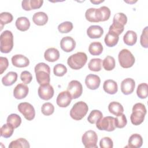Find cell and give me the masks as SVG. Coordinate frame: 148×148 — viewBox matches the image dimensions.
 <instances>
[{
  "instance_id": "cell-1",
  "label": "cell",
  "mask_w": 148,
  "mask_h": 148,
  "mask_svg": "<svg viewBox=\"0 0 148 148\" xmlns=\"http://www.w3.org/2000/svg\"><path fill=\"white\" fill-rule=\"evenodd\" d=\"M34 69L36 81L40 86L49 84L50 81V68L47 64L44 62H39L35 65Z\"/></svg>"
},
{
  "instance_id": "cell-2",
  "label": "cell",
  "mask_w": 148,
  "mask_h": 148,
  "mask_svg": "<svg viewBox=\"0 0 148 148\" xmlns=\"http://www.w3.org/2000/svg\"><path fill=\"white\" fill-rule=\"evenodd\" d=\"M132 112L130 116L131 121L135 125H140L144 121L146 114V109L142 103H135L132 108Z\"/></svg>"
},
{
  "instance_id": "cell-3",
  "label": "cell",
  "mask_w": 148,
  "mask_h": 148,
  "mask_svg": "<svg viewBox=\"0 0 148 148\" xmlns=\"http://www.w3.org/2000/svg\"><path fill=\"white\" fill-rule=\"evenodd\" d=\"M87 61V56L85 53L77 52L71 55L67 60L69 66L75 70H78L83 68Z\"/></svg>"
},
{
  "instance_id": "cell-4",
  "label": "cell",
  "mask_w": 148,
  "mask_h": 148,
  "mask_svg": "<svg viewBox=\"0 0 148 148\" xmlns=\"http://www.w3.org/2000/svg\"><path fill=\"white\" fill-rule=\"evenodd\" d=\"M1 51L3 53H8L13 47V36L10 31L6 30L1 33L0 36Z\"/></svg>"
},
{
  "instance_id": "cell-5",
  "label": "cell",
  "mask_w": 148,
  "mask_h": 148,
  "mask_svg": "<svg viewBox=\"0 0 148 148\" xmlns=\"http://www.w3.org/2000/svg\"><path fill=\"white\" fill-rule=\"evenodd\" d=\"M88 110L87 103L83 101H79L73 105L70 110V116L75 120H80L86 115Z\"/></svg>"
},
{
  "instance_id": "cell-6",
  "label": "cell",
  "mask_w": 148,
  "mask_h": 148,
  "mask_svg": "<svg viewBox=\"0 0 148 148\" xmlns=\"http://www.w3.org/2000/svg\"><path fill=\"white\" fill-rule=\"evenodd\" d=\"M118 60L120 65L124 68H129L135 63V57L128 49H122L119 53Z\"/></svg>"
},
{
  "instance_id": "cell-7",
  "label": "cell",
  "mask_w": 148,
  "mask_h": 148,
  "mask_svg": "<svg viewBox=\"0 0 148 148\" xmlns=\"http://www.w3.org/2000/svg\"><path fill=\"white\" fill-rule=\"evenodd\" d=\"M82 143L86 148H98V136L97 133L92 130H88L83 135Z\"/></svg>"
},
{
  "instance_id": "cell-8",
  "label": "cell",
  "mask_w": 148,
  "mask_h": 148,
  "mask_svg": "<svg viewBox=\"0 0 148 148\" xmlns=\"http://www.w3.org/2000/svg\"><path fill=\"white\" fill-rule=\"evenodd\" d=\"M96 127L99 130L109 132L113 131L116 128L114 124V117L112 116L102 117L97 121Z\"/></svg>"
},
{
  "instance_id": "cell-9",
  "label": "cell",
  "mask_w": 148,
  "mask_h": 148,
  "mask_svg": "<svg viewBox=\"0 0 148 148\" xmlns=\"http://www.w3.org/2000/svg\"><path fill=\"white\" fill-rule=\"evenodd\" d=\"M18 111L28 121L32 120L35 116V110L34 106L28 102H21L18 105Z\"/></svg>"
},
{
  "instance_id": "cell-10",
  "label": "cell",
  "mask_w": 148,
  "mask_h": 148,
  "mask_svg": "<svg viewBox=\"0 0 148 148\" xmlns=\"http://www.w3.org/2000/svg\"><path fill=\"white\" fill-rule=\"evenodd\" d=\"M67 91L71 94L72 99H76L81 96L83 92V86L77 80L71 81L68 86Z\"/></svg>"
},
{
  "instance_id": "cell-11",
  "label": "cell",
  "mask_w": 148,
  "mask_h": 148,
  "mask_svg": "<svg viewBox=\"0 0 148 148\" xmlns=\"http://www.w3.org/2000/svg\"><path fill=\"white\" fill-rule=\"evenodd\" d=\"M54 88L50 84L40 85L38 88V93L39 97L43 100H49L54 95Z\"/></svg>"
},
{
  "instance_id": "cell-12",
  "label": "cell",
  "mask_w": 148,
  "mask_h": 148,
  "mask_svg": "<svg viewBox=\"0 0 148 148\" xmlns=\"http://www.w3.org/2000/svg\"><path fill=\"white\" fill-rule=\"evenodd\" d=\"M72 97L68 91L61 92L57 96L56 102L57 104L61 108H66L71 102Z\"/></svg>"
},
{
  "instance_id": "cell-13",
  "label": "cell",
  "mask_w": 148,
  "mask_h": 148,
  "mask_svg": "<svg viewBox=\"0 0 148 148\" xmlns=\"http://www.w3.org/2000/svg\"><path fill=\"white\" fill-rule=\"evenodd\" d=\"M60 46L62 50L69 53L74 50L76 47L75 40L71 36H67L62 38L60 42Z\"/></svg>"
},
{
  "instance_id": "cell-14",
  "label": "cell",
  "mask_w": 148,
  "mask_h": 148,
  "mask_svg": "<svg viewBox=\"0 0 148 148\" xmlns=\"http://www.w3.org/2000/svg\"><path fill=\"white\" fill-rule=\"evenodd\" d=\"M135 87V82L132 78H126L121 83V91L125 95L133 92Z\"/></svg>"
},
{
  "instance_id": "cell-15",
  "label": "cell",
  "mask_w": 148,
  "mask_h": 148,
  "mask_svg": "<svg viewBox=\"0 0 148 148\" xmlns=\"http://www.w3.org/2000/svg\"><path fill=\"white\" fill-rule=\"evenodd\" d=\"M85 83L88 88L94 90L99 87L101 79L98 75L89 74L85 79Z\"/></svg>"
},
{
  "instance_id": "cell-16",
  "label": "cell",
  "mask_w": 148,
  "mask_h": 148,
  "mask_svg": "<svg viewBox=\"0 0 148 148\" xmlns=\"http://www.w3.org/2000/svg\"><path fill=\"white\" fill-rule=\"evenodd\" d=\"M29 88L28 86L23 83L17 84L13 90L14 97L17 99H21L27 97L28 94Z\"/></svg>"
},
{
  "instance_id": "cell-17",
  "label": "cell",
  "mask_w": 148,
  "mask_h": 148,
  "mask_svg": "<svg viewBox=\"0 0 148 148\" xmlns=\"http://www.w3.org/2000/svg\"><path fill=\"white\" fill-rule=\"evenodd\" d=\"M11 60L12 64L18 68H24L29 64V59L22 54H16L13 56Z\"/></svg>"
},
{
  "instance_id": "cell-18",
  "label": "cell",
  "mask_w": 148,
  "mask_h": 148,
  "mask_svg": "<svg viewBox=\"0 0 148 148\" xmlns=\"http://www.w3.org/2000/svg\"><path fill=\"white\" fill-rule=\"evenodd\" d=\"M43 3L42 0H24L21 2V6L24 10L29 11L32 9L40 8Z\"/></svg>"
},
{
  "instance_id": "cell-19",
  "label": "cell",
  "mask_w": 148,
  "mask_h": 148,
  "mask_svg": "<svg viewBox=\"0 0 148 148\" xmlns=\"http://www.w3.org/2000/svg\"><path fill=\"white\" fill-rule=\"evenodd\" d=\"M103 34V28L99 25H91L87 29V34L90 38H99Z\"/></svg>"
},
{
  "instance_id": "cell-20",
  "label": "cell",
  "mask_w": 148,
  "mask_h": 148,
  "mask_svg": "<svg viewBox=\"0 0 148 148\" xmlns=\"http://www.w3.org/2000/svg\"><path fill=\"white\" fill-rule=\"evenodd\" d=\"M44 57L49 62H55L60 58L59 51L54 47L49 48L45 51Z\"/></svg>"
},
{
  "instance_id": "cell-21",
  "label": "cell",
  "mask_w": 148,
  "mask_h": 148,
  "mask_svg": "<svg viewBox=\"0 0 148 148\" xmlns=\"http://www.w3.org/2000/svg\"><path fill=\"white\" fill-rule=\"evenodd\" d=\"M104 91L109 94H114L117 92L118 86L117 83L112 79H108L104 82L103 84Z\"/></svg>"
},
{
  "instance_id": "cell-22",
  "label": "cell",
  "mask_w": 148,
  "mask_h": 148,
  "mask_svg": "<svg viewBox=\"0 0 148 148\" xmlns=\"http://www.w3.org/2000/svg\"><path fill=\"white\" fill-rule=\"evenodd\" d=\"M32 20L36 25L42 26L47 23L48 21V16L45 12H38L33 15Z\"/></svg>"
},
{
  "instance_id": "cell-23",
  "label": "cell",
  "mask_w": 148,
  "mask_h": 148,
  "mask_svg": "<svg viewBox=\"0 0 148 148\" xmlns=\"http://www.w3.org/2000/svg\"><path fill=\"white\" fill-rule=\"evenodd\" d=\"M128 146L133 148L140 147L143 144V139L138 134H134L130 136L128 139Z\"/></svg>"
},
{
  "instance_id": "cell-24",
  "label": "cell",
  "mask_w": 148,
  "mask_h": 148,
  "mask_svg": "<svg viewBox=\"0 0 148 148\" xmlns=\"http://www.w3.org/2000/svg\"><path fill=\"white\" fill-rule=\"evenodd\" d=\"M97 12L98 14L97 17L99 22L106 21L110 16V10L107 6H101L97 9Z\"/></svg>"
},
{
  "instance_id": "cell-25",
  "label": "cell",
  "mask_w": 148,
  "mask_h": 148,
  "mask_svg": "<svg viewBox=\"0 0 148 148\" xmlns=\"http://www.w3.org/2000/svg\"><path fill=\"white\" fill-rule=\"evenodd\" d=\"M16 28L21 31L28 30L30 27V22L26 17H20L17 18L15 23Z\"/></svg>"
},
{
  "instance_id": "cell-26",
  "label": "cell",
  "mask_w": 148,
  "mask_h": 148,
  "mask_svg": "<svg viewBox=\"0 0 148 148\" xmlns=\"http://www.w3.org/2000/svg\"><path fill=\"white\" fill-rule=\"evenodd\" d=\"M17 79V73L15 72H9L2 79V83L5 86H10L13 84Z\"/></svg>"
},
{
  "instance_id": "cell-27",
  "label": "cell",
  "mask_w": 148,
  "mask_h": 148,
  "mask_svg": "<svg viewBox=\"0 0 148 148\" xmlns=\"http://www.w3.org/2000/svg\"><path fill=\"white\" fill-rule=\"evenodd\" d=\"M123 40L125 44L128 46L134 45L137 40V35L136 32L132 30H129L124 34Z\"/></svg>"
},
{
  "instance_id": "cell-28",
  "label": "cell",
  "mask_w": 148,
  "mask_h": 148,
  "mask_svg": "<svg viewBox=\"0 0 148 148\" xmlns=\"http://www.w3.org/2000/svg\"><path fill=\"white\" fill-rule=\"evenodd\" d=\"M108 110L109 112L115 116L120 115L123 113L124 108L122 105L116 101L111 102L108 105Z\"/></svg>"
},
{
  "instance_id": "cell-29",
  "label": "cell",
  "mask_w": 148,
  "mask_h": 148,
  "mask_svg": "<svg viewBox=\"0 0 148 148\" xmlns=\"http://www.w3.org/2000/svg\"><path fill=\"white\" fill-rule=\"evenodd\" d=\"M119 39V35L114 33L108 32V33L105 36L104 42L107 46L113 47L117 44Z\"/></svg>"
},
{
  "instance_id": "cell-30",
  "label": "cell",
  "mask_w": 148,
  "mask_h": 148,
  "mask_svg": "<svg viewBox=\"0 0 148 148\" xmlns=\"http://www.w3.org/2000/svg\"><path fill=\"white\" fill-rule=\"evenodd\" d=\"M88 51L92 56H99L103 51V46L99 42H94L90 44Z\"/></svg>"
},
{
  "instance_id": "cell-31",
  "label": "cell",
  "mask_w": 148,
  "mask_h": 148,
  "mask_svg": "<svg viewBox=\"0 0 148 148\" xmlns=\"http://www.w3.org/2000/svg\"><path fill=\"white\" fill-rule=\"evenodd\" d=\"M29 142L22 138L12 141L9 145V148H29Z\"/></svg>"
},
{
  "instance_id": "cell-32",
  "label": "cell",
  "mask_w": 148,
  "mask_h": 148,
  "mask_svg": "<svg viewBox=\"0 0 148 148\" xmlns=\"http://www.w3.org/2000/svg\"><path fill=\"white\" fill-rule=\"evenodd\" d=\"M127 22V16L123 13H118L116 14L113 19V24L119 26L124 27Z\"/></svg>"
},
{
  "instance_id": "cell-33",
  "label": "cell",
  "mask_w": 148,
  "mask_h": 148,
  "mask_svg": "<svg viewBox=\"0 0 148 148\" xmlns=\"http://www.w3.org/2000/svg\"><path fill=\"white\" fill-rule=\"evenodd\" d=\"M14 128L9 123L3 124L1 128V136L5 138L10 137L14 132Z\"/></svg>"
},
{
  "instance_id": "cell-34",
  "label": "cell",
  "mask_w": 148,
  "mask_h": 148,
  "mask_svg": "<svg viewBox=\"0 0 148 148\" xmlns=\"http://www.w3.org/2000/svg\"><path fill=\"white\" fill-rule=\"evenodd\" d=\"M85 17L87 20L91 23H98V20L97 17V9L91 8L88 9L85 13Z\"/></svg>"
},
{
  "instance_id": "cell-35",
  "label": "cell",
  "mask_w": 148,
  "mask_h": 148,
  "mask_svg": "<svg viewBox=\"0 0 148 148\" xmlns=\"http://www.w3.org/2000/svg\"><path fill=\"white\" fill-rule=\"evenodd\" d=\"M88 69L90 71L98 72L102 68V60L101 58H92L88 64Z\"/></svg>"
},
{
  "instance_id": "cell-36",
  "label": "cell",
  "mask_w": 148,
  "mask_h": 148,
  "mask_svg": "<svg viewBox=\"0 0 148 148\" xmlns=\"http://www.w3.org/2000/svg\"><path fill=\"white\" fill-rule=\"evenodd\" d=\"M7 123L11 124L14 128L18 127L21 123V119L17 114L12 113L8 116L7 120Z\"/></svg>"
},
{
  "instance_id": "cell-37",
  "label": "cell",
  "mask_w": 148,
  "mask_h": 148,
  "mask_svg": "<svg viewBox=\"0 0 148 148\" xmlns=\"http://www.w3.org/2000/svg\"><path fill=\"white\" fill-rule=\"evenodd\" d=\"M136 94L139 98L145 99L148 95V85L146 83H140L138 85L136 90Z\"/></svg>"
},
{
  "instance_id": "cell-38",
  "label": "cell",
  "mask_w": 148,
  "mask_h": 148,
  "mask_svg": "<svg viewBox=\"0 0 148 148\" xmlns=\"http://www.w3.org/2000/svg\"><path fill=\"white\" fill-rule=\"evenodd\" d=\"M116 62L114 58L110 56H106V58L103 60L102 62V65L103 68L106 71H112L113 70L115 67Z\"/></svg>"
},
{
  "instance_id": "cell-39",
  "label": "cell",
  "mask_w": 148,
  "mask_h": 148,
  "mask_svg": "<svg viewBox=\"0 0 148 148\" xmlns=\"http://www.w3.org/2000/svg\"><path fill=\"white\" fill-rule=\"evenodd\" d=\"M103 117L102 113L99 110H93L89 114L87 120L91 124H95Z\"/></svg>"
},
{
  "instance_id": "cell-40",
  "label": "cell",
  "mask_w": 148,
  "mask_h": 148,
  "mask_svg": "<svg viewBox=\"0 0 148 148\" xmlns=\"http://www.w3.org/2000/svg\"><path fill=\"white\" fill-rule=\"evenodd\" d=\"M13 19V16L9 12H2L0 14V23L1 26V29L3 28V26L5 24L10 23Z\"/></svg>"
},
{
  "instance_id": "cell-41",
  "label": "cell",
  "mask_w": 148,
  "mask_h": 148,
  "mask_svg": "<svg viewBox=\"0 0 148 148\" xmlns=\"http://www.w3.org/2000/svg\"><path fill=\"white\" fill-rule=\"evenodd\" d=\"M127 123V120L125 114L123 113L117 116L116 118H114V124L116 128H124Z\"/></svg>"
},
{
  "instance_id": "cell-42",
  "label": "cell",
  "mask_w": 148,
  "mask_h": 148,
  "mask_svg": "<svg viewBox=\"0 0 148 148\" xmlns=\"http://www.w3.org/2000/svg\"><path fill=\"white\" fill-rule=\"evenodd\" d=\"M41 112L45 116H50L54 113V106L50 102L44 103L41 107Z\"/></svg>"
},
{
  "instance_id": "cell-43",
  "label": "cell",
  "mask_w": 148,
  "mask_h": 148,
  "mask_svg": "<svg viewBox=\"0 0 148 148\" xmlns=\"http://www.w3.org/2000/svg\"><path fill=\"white\" fill-rule=\"evenodd\" d=\"M73 29V24L70 21H64L58 26V29L60 32L64 34L68 33Z\"/></svg>"
},
{
  "instance_id": "cell-44",
  "label": "cell",
  "mask_w": 148,
  "mask_h": 148,
  "mask_svg": "<svg viewBox=\"0 0 148 148\" xmlns=\"http://www.w3.org/2000/svg\"><path fill=\"white\" fill-rule=\"evenodd\" d=\"M53 72L57 76H63L67 72V68L62 64H57L54 66Z\"/></svg>"
},
{
  "instance_id": "cell-45",
  "label": "cell",
  "mask_w": 148,
  "mask_h": 148,
  "mask_svg": "<svg viewBox=\"0 0 148 148\" xmlns=\"http://www.w3.org/2000/svg\"><path fill=\"white\" fill-rule=\"evenodd\" d=\"M147 27H146L142 31V35L140 36V45L142 47L145 48L148 47V30H147Z\"/></svg>"
},
{
  "instance_id": "cell-46",
  "label": "cell",
  "mask_w": 148,
  "mask_h": 148,
  "mask_svg": "<svg viewBox=\"0 0 148 148\" xmlns=\"http://www.w3.org/2000/svg\"><path fill=\"white\" fill-rule=\"evenodd\" d=\"M99 146L101 148H112L113 147V142L110 138L104 137L101 139Z\"/></svg>"
},
{
  "instance_id": "cell-47",
  "label": "cell",
  "mask_w": 148,
  "mask_h": 148,
  "mask_svg": "<svg viewBox=\"0 0 148 148\" xmlns=\"http://www.w3.org/2000/svg\"><path fill=\"white\" fill-rule=\"evenodd\" d=\"M20 79L24 83L27 84L31 83L32 79V76L29 72L27 71H24L21 73Z\"/></svg>"
},
{
  "instance_id": "cell-48",
  "label": "cell",
  "mask_w": 148,
  "mask_h": 148,
  "mask_svg": "<svg viewBox=\"0 0 148 148\" xmlns=\"http://www.w3.org/2000/svg\"><path fill=\"white\" fill-rule=\"evenodd\" d=\"M9 66V61L7 58L0 57V74H2Z\"/></svg>"
},
{
  "instance_id": "cell-49",
  "label": "cell",
  "mask_w": 148,
  "mask_h": 148,
  "mask_svg": "<svg viewBox=\"0 0 148 148\" xmlns=\"http://www.w3.org/2000/svg\"><path fill=\"white\" fill-rule=\"evenodd\" d=\"M124 29V27H119V26L115 25L112 24L109 27V32L114 33V34H117V35L119 36V35H120L123 32Z\"/></svg>"
},
{
  "instance_id": "cell-50",
  "label": "cell",
  "mask_w": 148,
  "mask_h": 148,
  "mask_svg": "<svg viewBox=\"0 0 148 148\" xmlns=\"http://www.w3.org/2000/svg\"><path fill=\"white\" fill-rule=\"evenodd\" d=\"M90 2L92 3H94V4H95V5H98V4H99V3H101V2H103V1H102V0H91L90 1Z\"/></svg>"
},
{
  "instance_id": "cell-51",
  "label": "cell",
  "mask_w": 148,
  "mask_h": 148,
  "mask_svg": "<svg viewBox=\"0 0 148 148\" xmlns=\"http://www.w3.org/2000/svg\"><path fill=\"white\" fill-rule=\"evenodd\" d=\"M125 2H127V3H135V2H136V1H124Z\"/></svg>"
}]
</instances>
